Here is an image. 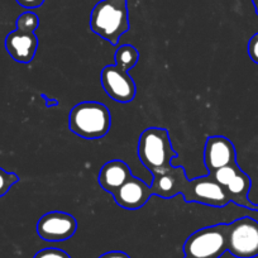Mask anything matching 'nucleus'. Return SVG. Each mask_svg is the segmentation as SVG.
<instances>
[{
    "label": "nucleus",
    "mask_w": 258,
    "mask_h": 258,
    "mask_svg": "<svg viewBox=\"0 0 258 258\" xmlns=\"http://www.w3.org/2000/svg\"><path fill=\"white\" fill-rule=\"evenodd\" d=\"M101 85L114 101L121 104L133 101L137 94V86L132 76L116 64H109L103 69Z\"/></svg>",
    "instance_id": "6e6552de"
},
{
    "label": "nucleus",
    "mask_w": 258,
    "mask_h": 258,
    "mask_svg": "<svg viewBox=\"0 0 258 258\" xmlns=\"http://www.w3.org/2000/svg\"><path fill=\"white\" fill-rule=\"evenodd\" d=\"M228 252V224L210 225L194 232L183 244V253L194 258H219Z\"/></svg>",
    "instance_id": "20e7f679"
},
{
    "label": "nucleus",
    "mask_w": 258,
    "mask_h": 258,
    "mask_svg": "<svg viewBox=\"0 0 258 258\" xmlns=\"http://www.w3.org/2000/svg\"><path fill=\"white\" fill-rule=\"evenodd\" d=\"M17 29L23 32L34 33L36 29L39 27V18L33 12H24L17 18Z\"/></svg>",
    "instance_id": "f3484780"
},
{
    "label": "nucleus",
    "mask_w": 258,
    "mask_h": 258,
    "mask_svg": "<svg viewBox=\"0 0 258 258\" xmlns=\"http://www.w3.org/2000/svg\"><path fill=\"white\" fill-rule=\"evenodd\" d=\"M114 58H115L116 66L121 68L123 70L129 71L137 64L138 59H140V52L132 44H123L119 48H116Z\"/></svg>",
    "instance_id": "2eb2a0df"
},
{
    "label": "nucleus",
    "mask_w": 258,
    "mask_h": 258,
    "mask_svg": "<svg viewBox=\"0 0 258 258\" xmlns=\"http://www.w3.org/2000/svg\"><path fill=\"white\" fill-rule=\"evenodd\" d=\"M19 182V176L13 172H7L6 170L0 168V198L4 197L12 188V186Z\"/></svg>",
    "instance_id": "a211bd4d"
},
{
    "label": "nucleus",
    "mask_w": 258,
    "mask_h": 258,
    "mask_svg": "<svg viewBox=\"0 0 258 258\" xmlns=\"http://www.w3.org/2000/svg\"><path fill=\"white\" fill-rule=\"evenodd\" d=\"M239 171H240L239 166H238L237 162H235V163H232V165H228V166H224V167L218 168V170H215L214 172H212L210 175L213 176V178H214L220 186L227 187L228 183L235 177V175H237Z\"/></svg>",
    "instance_id": "dca6fc26"
},
{
    "label": "nucleus",
    "mask_w": 258,
    "mask_h": 258,
    "mask_svg": "<svg viewBox=\"0 0 258 258\" xmlns=\"http://www.w3.org/2000/svg\"><path fill=\"white\" fill-rule=\"evenodd\" d=\"M228 252L237 258L258 255V222L249 217L228 224Z\"/></svg>",
    "instance_id": "39448f33"
},
{
    "label": "nucleus",
    "mask_w": 258,
    "mask_h": 258,
    "mask_svg": "<svg viewBox=\"0 0 258 258\" xmlns=\"http://www.w3.org/2000/svg\"><path fill=\"white\" fill-rule=\"evenodd\" d=\"M237 162V152L232 141L223 136L208 137L204 147V163L208 172Z\"/></svg>",
    "instance_id": "9d476101"
},
{
    "label": "nucleus",
    "mask_w": 258,
    "mask_h": 258,
    "mask_svg": "<svg viewBox=\"0 0 258 258\" xmlns=\"http://www.w3.org/2000/svg\"><path fill=\"white\" fill-rule=\"evenodd\" d=\"M247 51H248V54H249L250 59L258 64V33L254 34V36L249 39Z\"/></svg>",
    "instance_id": "aec40b11"
},
{
    "label": "nucleus",
    "mask_w": 258,
    "mask_h": 258,
    "mask_svg": "<svg viewBox=\"0 0 258 258\" xmlns=\"http://www.w3.org/2000/svg\"><path fill=\"white\" fill-rule=\"evenodd\" d=\"M71 132L85 140H99L108 135L111 126V114L106 105L98 101H83L70 111Z\"/></svg>",
    "instance_id": "f03ea898"
},
{
    "label": "nucleus",
    "mask_w": 258,
    "mask_h": 258,
    "mask_svg": "<svg viewBox=\"0 0 258 258\" xmlns=\"http://www.w3.org/2000/svg\"><path fill=\"white\" fill-rule=\"evenodd\" d=\"M38 38L34 33L16 29L6 38V49L14 61L29 63L33 61L38 49Z\"/></svg>",
    "instance_id": "f8f14e48"
},
{
    "label": "nucleus",
    "mask_w": 258,
    "mask_h": 258,
    "mask_svg": "<svg viewBox=\"0 0 258 258\" xmlns=\"http://www.w3.org/2000/svg\"><path fill=\"white\" fill-rule=\"evenodd\" d=\"M132 176L131 167L121 160H111L100 168L98 176L99 185L104 191L113 195Z\"/></svg>",
    "instance_id": "ddd939ff"
},
{
    "label": "nucleus",
    "mask_w": 258,
    "mask_h": 258,
    "mask_svg": "<svg viewBox=\"0 0 258 258\" xmlns=\"http://www.w3.org/2000/svg\"><path fill=\"white\" fill-rule=\"evenodd\" d=\"M34 258H71L64 250L59 248H44L39 250Z\"/></svg>",
    "instance_id": "6ab92c4d"
},
{
    "label": "nucleus",
    "mask_w": 258,
    "mask_h": 258,
    "mask_svg": "<svg viewBox=\"0 0 258 258\" xmlns=\"http://www.w3.org/2000/svg\"><path fill=\"white\" fill-rule=\"evenodd\" d=\"M78 229V222L69 213L49 212L39 218L37 234L46 242L56 243L70 239Z\"/></svg>",
    "instance_id": "0eeeda50"
},
{
    "label": "nucleus",
    "mask_w": 258,
    "mask_h": 258,
    "mask_svg": "<svg viewBox=\"0 0 258 258\" xmlns=\"http://www.w3.org/2000/svg\"><path fill=\"white\" fill-rule=\"evenodd\" d=\"M16 2L26 9L39 8L44 3V0H16Z\"/></svg>",
    "instance_id": "412c9836"
},
{
    "label": "nucleus",
    "mask_w": 258,
    "mask_h": 258,
    "mask_svg": "<svg viewBox=\"0 0 258 258\" xmlns=\"http://www.w3.org/2000/svg\"><path fill=\"white\" fill-rule=\"evenodd\" d=\"M153 181L151 188L153 195L171 199L178 194H182L183 199L187 198L190 180L187 178L182 166L168 165L160 170L152 171Z\"/></svg>",
    "instance_id": "423d86ee"
},
{
    "label": "nucleus",
    "mask_w": 258,
    "mask_h": 258,
    "mask_svg": "<svg viewBox=\"0 0 258 258\" xmlns=\"http://www.w3.org/2000/svg\"><path fill=\"white\" fill-rule=\"evenodd\" d=\"M252 3H253V6H254L255 12L258 13V0H252Z\"/></svg>",
    "instance_id": "5701e85b"
},
{
    "label": "nucleus",
    "mask_w": 258,
    "mask_h": 258,
    "mask_svg": "<svg viewBox=\"0 0 258 258\" xmlns=\"http://www.w3.org/2000/svg\"><path fill=\"white\" fill-rule=\"evenodd\" d=\"M99 258H131L126 253L121 252V250H111V252H106L101 254Z\"/></svg>",
    "instance_id": "4be33fe9"
},
{
    "label": "nucleus",
    "mask_w": 258,
    "mask_h": 258,
    "mask_svg": "<svg viewBox=\"0 0 258 258\" xmlns=\"http://www.w3.org/2000/svg\"><path fill=\"white\" fill-rule=\"evenodd\" d=\"M152 195L151 186L132 175L121 187L113 194V198L123 209L138 210L147 204Z\"/></svg>",
    "instance_id": "9b49d317"
},
{
    "label": "nucleus",
    "mask_w": 258,
    "mask_h": 258,
    "mask_svg": "<svg viewBox=\"0 0 258 258\" xmlns=\"http://www.w3.org/2000/svg\"><path fill=\"white\" fill-rule=\"evenodd\" d=\"M185 258H194V257H187V255H185Z\"/></svg>",
    "instance_id": "b1692460"
},
{
    "label": "nucleus",
    "mask_w": 258,
    "mask_h": 258,
    "mask_svg": "<svg viewBox=\"0 0 258 258\" xmlns=\"http://www.w3.org/2000/svg\"><path fill=\"white\" fill-rule=\"evenodd\" d=\"M250 178L244 171L240 170L239 172L235 175V177L228 183L225 188V192H227L228 198H229L230 203H234V204L239 205V207L245 208V209L254 210L258 212V205H254L253 203H250V200L248 199V194L250 190Z\"/></svg>",
    "instance_id": "4468645a"
},
{
    "label": "nucleus",
    "mask_w": 258,
    "mask_h": 258,
    "mask_svg": "<svg viewBox=\"0 0 258 258\" xmlns=\"http://www.w3.org/2000/svg\"><path fill=\"white\" fill-rule=\"evenodd\" d=\"M129 28L126 0H100L91 11L90 29L113 46L119 43Z\"/></svg>",
    "instance_id": "f257e3e1"
},
{
    "label": "nucleus",
    "mask_w": 258,
    "mask_h": 258,
    "mask_svg": "<svg viewBox=\"0 0 258 258\" xmlns=\"http://www.w3.org/2000/svg\"><path fill=\"white\" fill-rule=\"evenodd\" d=\"M185 202L214 208H224L230 203L225 188L220 186L210 173L190 180V187Z\"/></svg>",
    "instance_id": "1a4fd4ad"
},
{
    "label": "nucleus",
    "mask_w": 258,
    "mask_h": 258,
    "mask_svg": "<svg viewBox=\"0 0 258 258\" xmlns=\"http://www.w3.org/2000/svg\"><path fill=\"white\" fill-rule=\"evenodd\" d=\"M137 153L141 162L151 172L171 165L173 158L177 157L168 132L165 128L157 126H151L143 131L138 140Z\"/></svg>",
    "instance_id": "7ed1b4c3"
}]
</instances>
